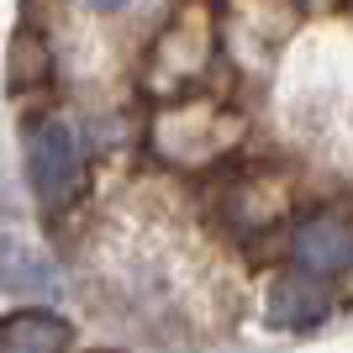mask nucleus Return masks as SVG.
Listing matches in <instances>:
<instances>
[{
    "mask_svg": "<svg viewBox=\"0 0 353 353\" xmlns=\"http://www.w3.org/2000/svg\"><path fill=\"white\" fill-rule=\"evenodd\" d=\"M295 259L306 274H338L353 264V227L343 216H311L295 232Z\"/></svg>",
    "mask_w": 353,
    "mask_h": 353,
    "instance_id": "2",
    "label": "nucleus"
},
{
    "mask_svg": "<svg viewBox=\"0 0 353 353\" xmlns=\"http://www.w3.org/2000/svg\"><path fill=\"white\" fill-rule=\"evenodd\" d=\"M269 316L285 327H306L322 316V290L306 280H280L274 285V301H269Z\"/></svg>",
    "mask_w": 353,
    "mask_h": 353,
    "instance_id": "5",
    "label": "nucleus"
},
{
    "mask_svg": "<svg viewBox=\"0 0 353 353\" xmlns=\"http://www.w3.org/2000/svg\"><path fill=\"white\" fill-rule=\"evenodd\" d=\"M90 11H127V6H132V0H85Z\"/></svg>",
    "mask_w": 353,
    "mask_h": 353,
    "instance_id": "6",
    "label": "nucleus"
},
{
    "mask_svg": "<svg viewBox=\"0 0 353 353\" xmlns=\"http://www.w3.org/2000/svg\"><path fill=\"white\" fill-rule=\"evenodd\" d=\"M79 179V153H74V132L63 121H37L27 132V185L48 211L63 206Z\"/></svg>",
    "mask_w": 353,
    "mask_h": 353,
    "instance_id": "1",
    "label": "nucleus"
},
{
    "mask_svg": "<svg viewBox=\"0 0 353 353\" xmlns=\"http://www.w3.org/2000/svg\"><path fill=\"white\" fill-rule=\"evenodd\" d=\"M69 343H74V327L48 306L11 311L0 322V353H69Z\"/></svg>",
    "mask_w": 353,
    "mask_h": 353,
    "instance_id": "3",
    "label": "nucleus"
},
{
    "mask_svg": "<svg viewBox=\"0 0 353 353\" xmlns=\"http://www.w3.org/2000/svg\"><path fill=\"white\" fill-rule=\"evenodd\" d=\"M0 280L11 285L16 295H53V290H59V269L48 264L43 253H32V248H6V259H0Z\"/></svg>",
    "mask_w": 353,
    "mask_h": 353,
    "instance_id": "4",
    "label": "nucleus"
}]
</instances>
